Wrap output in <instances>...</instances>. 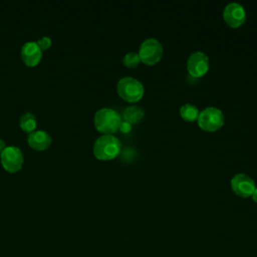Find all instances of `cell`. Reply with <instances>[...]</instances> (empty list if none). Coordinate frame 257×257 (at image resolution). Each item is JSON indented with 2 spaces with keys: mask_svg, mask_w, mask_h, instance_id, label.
<instances>
[{
  "mask_svg": "<svg viewBox=\"0 0 257 257\" xmlns=\"http://www.w3.org/2000/svg\"><path fill=\"white\" fill-rule=\"evenodd\" d=\"M189 73L194 77L204 75L209 69V58L203 51H194L187 60Z\"/></svg>",
  "mask_w": 257,
  "mask_h": 257,
  "instance_id": "obj_7",
  "label": "cell"
},
{
  "mask_svg": "<svg viewBox=\"0 0 257 257\" xmlns=\"http://www.w3.org/2000/svg\"><path fill=\"white\" fill-rule=\"evenodd\" d=\"M116 90L121 98L134 102L142 98L145 89L139 79L132 76H124L117 81Z\"/></svg>",
  "mask_w": 257,
  "mask_h": 257,
  "instance_id": "obj_3",
  "label": "cell"
},
{
  "mask_svg": "<svg viewBox=\"0 0 257 257\" xmlns=\"http://www.w3.org/2000/svg\"><path fill=\"white\" fill-rule=\"evenodd\" d=\"M27 142L31 148L38 151H43L51 145L52 139L48 132L44 130H35L28 135Z\"/></svg>",
  "mask_w": 257,
  "mask_h": 257,
  "instance_id": "obj_11",
  "label": "cell"
},
{
  "mask_svg": "<svg viewBox=\"0 0 257 257\" xmlns=\"http://www.w3.org/2000/svg\"><path fill=\"white\" fill-rule=\"evenodd\" d=\"M19 124H20V127L24 131V132H27V133H32L33 131H35L36 128V125H37V121H36V117L35 115L30 112V111H27V112H24L23 114H21L20 116V119H19Z\"/></svg>",
  "mask_w": 257,
  "mask_h": 257,
  "instance_id": "obj_13",
  "label": "cell"
},
{
  "mask_svg": "<svg viewBox=\"0 0 257 257\" xmlns=\"http://www.w3.org/2000/svg\"><path fill=\"white\" fill-rule=\"evenodd\" d=\"M163 45L156 38H147L145 39L139 49L140 59L146 64H154L158 62L163 55Z\"/></svg>",
  "mask_w": 257,
  "mask_h": 257,
  "instance_id": "obj_5",
  "label": "cell"
},
{
  "mask_svg": "<svg viewBox=\"0 0 257 257\" xmlns=\"http://www.w3.org/2000/svg\"><path fill=\"white\" fill-rule=\"evenodd\" d=\"M0 161L6 171L11 173L17 172L21 169L24 162L23 153L16 146H6L0 154Z\"/></svg>",
  "mask_w": 257,
  "mask_h": 257,
  "instance_id": "obj_6",
  "label": "cell"
},
{
  "mask_svg": "<svg viewBox=\"0 0 257 257\" xmlns=\"http://www.w3.org/2000/svg\"><path fill=\"white\" fill-rule=\"evenodd\" d=\"M131 128H132V124H131L130 122L124 121V120H121V122H120V124H119V127H118V130H120V132H122V133H128V132L131 131Z\"/></svg>",
  "mask_w": 257,
  "mask_h": 257,
  "instance_id": "obj_17",
  "label": "cell"
},
{
  "mask_svg": "<svg viewBox=\"0 0 257 257\" xmlns=\"http://www.w3.org/2000/svg\"><path fill=\"white\" fill-rule=\"evenodd\" d=\"M225 21L232 27H238L245 21L246 12L244 7L237 2L228 3L223 11Z\"/></svg>",
  "mask_w": 257,
  "mask_h": 257,
  "instance_id": "obj_9",
  "label": "cell"
},
{
  "mask_svg": "<svg viewBox=\"0 0 257 257\" xmlns=\"http://www.w3.org/2000/svg\"><path fill=\"white\" fill-rule=\"evenodd\" d=\"M93 121L97 131L111 135L118 130L121 116L111 107H101L94 113Z\"/></svg>",
  "mask_w": 257,
  "mask_h": 257,
  "instance_id": "obj_2",
  "label": "cell"
},
{
  "mask_svg": "<svg viewBox=\"0 0 257 257\" xmlns=\"http://www.w3.org/2000/svg\"><path fill=\"white\" fill-rule=\"evenodd\" d=\"M199 109L192 103H185L180 107V114L185 120H195L199 115Z\"/></svg>",
  "mask_w": 257,
  "mask_h": 257,
  "instance_id": "obj_14",
  "label": "cell"
},
{
  "mask_svg": "<svg viewBox=\"0 0 257 257\" xmlns=\"http://www.w3.org/2000/svg\"><path fill=\"white\" fill-rule=\"evenodd\" d=\"M5 148H6V144H5L4 140H2V139L0 138V154H1V152H2Z\"/></svg>",
  "mask_w": 257,
  "mask_h": 257,
  "instance_id": "obj_18",
  "label": "cell"
},
{
  "mask_svg": "<svg viewBox=\"0 0 257 257\" xmlns=\"http://www.w3.org/2000/svg\"><path fill=\"white\" fill-rule=\"evenodd\" d=\"M36 42L42 50H46L51 46V38L49 36H42Z\"/></svg>",
  "mask_w": 257,
  "mask_h": 257,
  "instance_id": "obj_16",
  "label": "cell"
},
{
  "mask_svg": "<svg viewBox=\"0 0 257 257\" xmlns=\"http://www.w3.org/2000/svg\"><path fill=\"white\" fill-rule=\"evenodd\" d=\"M121 149L119 139L110 134L98 137L93 144V154L99 160H111L115 158Z\"/></svg>",
  "mask_w": 257,
  "mask_h": 257,
  "instance_id": "obj_1",
  "label": "cell"
},
{
  "mask_svg": "<svg viewBox=\"0 0 257 257\" xmlns=\"http://www.w3.org/2000/svg\"><path fill=\"white\" fill-rule=\"evenodd\" d=\"M231 187L233 191L241 197L251 196L256 188L253 179L244 173H238L232 177Z\"/></svg>",
  "mask_w": 257,
  "mask_h": 257,
  "instance_id": "obj_8",
  "label": "cell"
},
{
  "mask_svg": "<svg viewBox=\"0 0 257 257\" xmlns=\"http://www.w3.org/2000/svg\"><path fill=\"white\" fill-rule=\"evenodd\" d=\"M141 61L140 56L138 53L136 52H127L124 56H123V64L127 67H136L139 62Z\"/></svg>",
  "mask_w": 257,
  "mask_h": 257,
  "instance_id": "obj_15",
  "label": "cell"
},
{
  "mask_svg": "<svg viewBox=\"0 0 257 257\" xmlns=\"http://www.w3.org/2000/svg\"><path fill=\"white\" fill-rule=\"evenodd\" d=\"M252 198H253V200L257 203V188H255L254 189V191H253V193H252Z\"/></svg>",
  "mask_w": 257,
  "mask_h": 257,
  "instance_id": "obj_19",
  "label": "cell"
},
{
  "mask_svg": "<svg viewBox=\"0 0 257 257\" xmlns=\"http://www.w3.org/2000/svg\"><path fill=\"white\" fill-rule=\"evenodd\" d=\"M144 115H145V110L141 106L135 105V104L126 106L122 110V114H121L123 120L130 122L131 124L140 121L144 117Z\"/></svg>",
  "mask_w": 257,
  "mask_h": 257,
  "instance_id": "obj_12",
  "label": "cell"
},
{
  "mask_svg": "<svg viewBox=\"0 0 257 257\" xmlns=\"http://www.w3.org/2000/svg\"><path fill=\"white\" fill-rule=\"evenodd\" d=\"M197 120L201 128L213 132L224 123V113L216 106H208L199 112Z\"/></svg>",
  "mask_w": 257,
  "mask_h": 257,
  "instance_id": "obj_4",
  "label": "cell"
},
{
  "mask_svg": "<svg viewBox=\"0 0 257 257\" xmlns=\"http://www.w3.org/2000/svg\"><path fill=\"white\" fill-rule=\"evenodd\" d=\"M20 55L23 62L27 66H35L39 63L42 57V49L36 41H26L20 50Z\"/></svg>",
  "mask_w": 257,
  "mask_h": 257,
  "instance_id": "obj_10",
  "label": "cell"
}]
</instances>
